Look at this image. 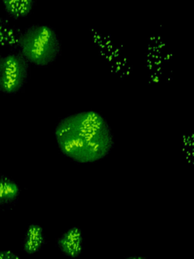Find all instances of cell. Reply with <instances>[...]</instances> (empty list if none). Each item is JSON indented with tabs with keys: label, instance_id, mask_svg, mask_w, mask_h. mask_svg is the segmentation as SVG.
<instances>
[{
	"label": "cell",
	"instance_id": "cell-1",
	"mask_svg": "<svg viewBox=\"0 0 194 259\" xmlns=\"http://www.w3.org/2000/svg\"><path fill=\"white\" fill-rule=\"evenodd\" d=\"M54 133L61 152L79 163H93L105 158L115 145L107 121L92 110L63 118L58 122Z\"/></svg>",
	"mask_w": 194,
	"mask_h": 259
},
{
	"label": "cell",
	"instance_id": "cell-2",
	"mask_svg": "<svg viewBox=\"0 0 194 259\" xmlns=\"http://www.w3.org/2000/svg\"><path fill=\"white\" fill-rule=\"evenodd\" d=\"M19 54L28 63L44 66L54 62L61 53V41L56 31L47 25H33L20 34Z\"/></svg>",
	"mask_w": 194,
	"mask_h": 259
},
{
	"label": "cell",
	"instance_id": "cell-3",
	"mask_svg": "<svg viewBox=\"0 0 194 259\" xmlns=\"http://www.w3.org/2000/svg\"><path fill=\"white\" fill-rule=\"evenodd\" d=\"M30 75L29 63L19 53L0 55V92L18 93L25 85Z\"/></svg>",
	"mask_w": 194,
	"mask_h": 259
},
{
	"label": "cell",
	"instance_id": "cell-4",
	"mask_svg": "<svg viewBox=\"0 0 194 259\" xmlns=\"http://www.w3.org/2000/svg\"><path fill=\"white\" fill-rule=\"evenodd\" d=\"M61 252L69 259H77L83 250V235L81 229L72 227L65 231L56 241Z\"/></svg>",
	"mask_w": 194,
	"mask_h": 259
},
{
	"label": "cell",
	"instance_id": "cell-5",
	"mask_svg": "<svg viewBox=\"0 0 194 259\" xmlns=\"http://www.w3.org/2000/svg\"><path fill=\"white\" fill-rule=\"evenodd\" d=\"M46 243L45 233L42 226L39 224H30L26 230L22 241L23 251L27 254H36L43 248Z\"/></svg>",
	"mask_w": 194,
	"mask_h": 259
},
{
	"label": "cell",
	"instance_id": "cell-6",
	"mask_svg": "<svg viewBox=\"0 0 194 259\" xmlns=\"http://www.w3.org/2000/svg\"><path fill=\"white\" fill-rule=\"evenodd\" d=\"M19 185L7 176H0V209L13 207L19 198Z\"/></svg>",
	"mask_w": 194,
	"mask_h": 259
},
{
	"label": "cell",
	"instance_id": "cell-7",
	"mask_svg": "<svg viewBox=\"0 0 194 259\" xmlns=\"http://www.w3.org/2000/svg\"><path fill=\"white\" fill-rule=\"evenodd\" d=\"M5 11L11 17L21 19L27 17L34 7L33 0H3Z\"/></svg>",
	"mask_w": 194,
	"mask_h": 259
},
{
	"label": "cell",
	"instance_id": "cell-8",
	"mask_svg": "<svg viewBox=\"0 0 194 259\" xmlns=\"http://www.w3.org/2000/svg\"><path fill=\"white\" fill-rule=\"evenodd\" d=\"M10 22L0 16V45L8 48L18 47V40L21 32L18 31Z\"/></svg>",
	"mask_w": 194,
	"mask_h": 259
},
{
	"label": "cell",
	"instance_id": "cell-9",
	"mask_svg": "<svg viewBox=\"0 0 194 259\" xmlns=\"http://www.w3.org/2000/svg\"><path fill=\"white\" fill-rule=\"evenodd\" d=\"M0 259H21L18 254L14 251H0Z\"/></svg>",
	"mask_w": 194,
	"mask_h": 259
},
{
	"label": "cell",
	"instance_id": "cell-10",
	"mask_svg": "<svg viewBox=\"0 0 194 259\" xmlns=\"http://www.w3.org/2000/svg\"><path fill=\"white\" fill-rule=\"evenodd\" d=\"M124 259H149L147 257H142V256H129Z\"/></svg>",
	"mask_w": 194,
	"mask_h": 259
}]
</instances>
